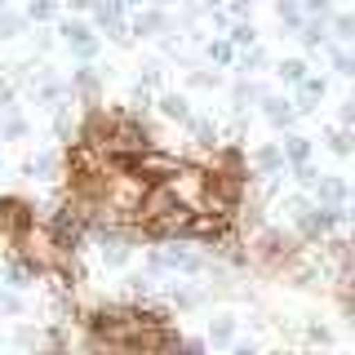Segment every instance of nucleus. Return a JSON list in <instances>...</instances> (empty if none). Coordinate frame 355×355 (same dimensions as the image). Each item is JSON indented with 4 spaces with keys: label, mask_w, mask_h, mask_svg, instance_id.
Masks as SVG:
<instances>
[{
    "label": "nucleus",
    "mask_w": 355,
    "mask_h": 355,
    "mask_svg": "<svg viewBox=\"0 0 355 355\" xmlns=\"http://www.w3.org/2000/svg\"><path fill=\"white\" fill-rule=\"evenodd\" d=\"M249 258L262 262L266 271H284L293 258H302V244H297V236H284V231H258Z\"/></svg>",
    "instance_id": "1"
},
{
    "label": "nucleus",
    "mask_w": 355,
    "mask_h": 355,
    "mask_svg": "<svg viewBox=\"0 0 355 355\" xmlns=\"http://www.w3.org/2000/svg\"><path fill=\"white\" fill-rule=\"evenodd\" d=\"M27 227H36V209L27 196H0V240L14 244Z\"/></svg>",
    "instance_id": "2"
},
{
    "label": "nucleus",
    "mask_w": 355,
    "mask_h": 355,
    "mask_svg": "<svg viewBox=\"0 0 355 355\" xmlns=\"http://www.w3.org/2000/svg\"><path fill=\"white\" fill-rule=\"evenodd\" d=\"M58 36L71 44V53L80 62H89L98 53V36H94V27H89V22H76V18H67V22H58Z\"/></svg>",
    "instance_id": "3"
},
{
    "label": "nucleus",
    "mask_w": 355,
    "mask_h": 355,
    "mask_svg": "<svg viewBox=\"0 0 355 355\" xmlns=\"http://www.w3.org/2000/svg\"><path fill=\"white\" fill-rule=\"evenodd\" d=\"M293 89H297V103H293V111H297V116H311V111L324 103L329 80H324V76H311V71H306V76H302V80H297Z\"/></svg>",
    "instance_id": "4"
},
{
    "label": "nucleus",
    "mask_w": 355,
    "mask_h": 355,
    "mask_svg": "<svg viewBox=\"0 0 355 355\" xmlns=\"http://www.w3.org/2000/svg\"><path fill=\"white\" fill-rule=\"evenodd\" d=\"M67 89H71V94H80L85 103L94 107V103H98V94H103V76H98V67L80 62V67L71 71V85H67Z\"/></svg>",
    "instance_id": "5"
},
{
    "label": "nucleus",
    "mask_w": 355,
    "mask_h": 355,
    "mask_svg": "<svg viewBox=\"0 0 355 355\" xmlns=\"http://www.w3.org/2000/svg\"><path fill=\"white\" fill-rule=\"evenodd\" d=\"M311 191L320 196V205H347L351 187H347V178H342V173H320Z\"/></svg>",
    "instance_id": "6"
},
{
    "label": "nucleus",
    "mask_w": 355,
    "mask_h": 355,
    "mask_svg": "<svg viewBox=\"0 0 355 355\" xmlns=\"http://www.w3.org/2000/svg\"><path fill=\"white\" fill-rule=\"evenodd\" d=\"M258 103L266 107V125H271V129H288V125H293L297 111H293V103H288V98H280V94H262Z\"/></svg>",
    "instance_id": "7"
},
{
    "label": "nucleus",
    "mask_w": 355,
    "mask_h": 355,
    "mask_svg": "<svg viewBox=\"0 0 355 355\" xmlns=\"http://www.w3.org/2000/svg\"><path fill=\"white\" fill-rule=\"evenodd\" d=\"M129 31H133V36H155V31H169V14H164L160 5H151V9H142V14L129 22Z\"/></svg>",
    "instance_id": "8"
},
{
    "label": "nucleus",
    "mask_w": 355,
    "mask_h": 355,
    "mask_svg": "<svg viewBox=\"0 0 355 355\" xmlns=\"http://www.w3.org/2000/svg\"><path fill=\"white\" fill-rule=\"evenodd\" d=\"M253 164L262 169V178L288 173V164H284V155H280V142H266V147H258V151H253Z\"/></svg>",
    "instance_id": "9"
},
{
    "label": "nucleus",
    "mask_w": 355,
    "mask_h": 355,
    "mask_svg": "<svg viewBox=\"0 0 355 355\" xmlns=\"http://www.w3.org/2000/svg\"><path fill=\"white\" fill-rule=\"evenodd\" d=\"M155 111H160L164 120H178V125H182V120L191 116V103H187L182 94H160L155 98Z\"/></svg>",
    "instance_id": "10"
},
{
    "label": "nucleus",
    "mask_w": 355,
    "mask_h": 355,
    "mask_svg": "<svg viewBox=\"0 0 355 355\" xmlns=\"http://www.w3.org/2000/svg\"><path fill=\"white\" fill-rule=\"evenodd\" d=\"M182 125L191 129V138H196L205 151H214V147H218V125H214V120H205V116H187Z\"/></svg>",
    "instance_id": "11"
},
{
    "label": "nucleus",
    "mask_w": 355,
    "mask_h": 355,
    "mask_svg": "<svg viewBox=\"0 0 355 355\" xmlns=\"http://www.w3.org/2000/svg\"><path fill=\"white\" fill-rule=\"evenodd\" d=\"M27 116L14 107H5V120H0V142H18V138H27Z\"/></svg>",
    "instance_id": "12"
},
{
    "label": "nucleus",
    "mask_w": 355,
    "mask_h": 355,
    "mask_svg": "<svg viewBox=\"0 0 355 355\" xmlns=\"http://www.w3.org/2000/svg\"><path fill=\"white\" fill-rule=\"evenodd\" d=\"M297 40H302L306 49H320V44H329V27H324V18H302V27H297Z\"/></svg>",
    "instance_id": "13"
},
{
    "label": "nucleus",
    "mask_w": 355,
    "mask_h": 355,
    "mask_svg": "<svg viewBox=\"0 0 355 355\" xmlns=\"http://www.w3.org/2000/svg\"><path fill=\"white\" fill-rule=\"evenodd\" d=\"M262 94H266L262 85H253V80H236V89H231V107H236V116H244V111H249V103H258Z\"/></svg>",
    "instance_id": "14"
},
{
    "label": "nucleus",
    "mask_w": 355,
    "mask_h": 355,
    "mask_svg": "<svg viewBox=\"0 0 355 355\" xmlns=\"http://www.w3.org/2000/svg\"><path fill=\"white\" fill-rule=\"evenodd\" d=\"M280 155H284V164H302V160H311V138H302V133H288V138L280 142Z\"/></svg>",
    "instance_id": "15"
},
{
    "label": "nucleus",
    "mask_w": 355,
    "mask_h": 355,
    "mask_svg": "<svg viewBox=\"0 0 355 355\" xmlns=\"http://www.w3.org/2000/svg\"><path fill=\"white\" fill-rule=\"evenodd\" d=\"M0 275H5V284H9V288H31V280H36V271H31V266L22 262V258L5 262V271H0Z\"/></svg>",
    "instance_id": "16"
},
{
    "label": "nucleus",
    "mask_w": 355,
    "mask_h": 355,
    "mask_svg": "<svg viewBox=\"0 0 355 355\" xmlns=\"http://www.w3.org/2000/svg\"><path fill=\"white\" fill-rule=\"evenodd\" d=\"M209 342H214V347H231V342H236V320H231V315H214V320H209Z\"/></svg>",
    "instance_id": "17"
},
{
    "label": "nucleus",
    "mask_w": 355,
    "mask_h": 355,
    "mask_svg": "<svg viewBox=\"0 0 355 355\" xmlns=\"http://www.w3.org/2000/svg\"><path fill=\"white\" fill-rule=\"evenodd\" d=\"M27 31V14H14V9H0V40H14V36H22Z\"/></svg>",
    "instance_id": "18"
},
{
    "label": "nucleus",
    "mask_w": 355,
    "mask_h": 355,
    "mask_svg": "<svg viewBox=\"0 0 355 355\" xmlns=\"http://www.w3.org/2000/svg\"><path fill=\"white\" fill-rule=\"evenodd\" d=\"M27 173L31 178H44V182H49V178H58V155H53V151H40L36 160H27Z\"/></svg>",
    "instance_id": "19"
},
{
    "label": "nucleus",
    "mask_w": 355,
    "mask_h": 355,
    "mask_svg": "<svg viewBox=\"0 0 355 355\" xmlns=\"http://www.w3.org/2000/svg\"><path fill=\"white\" fill-rule=\"evenodd\" d=\"M275 18H280L288 31H297L306 14H302V5H297V0H275Z\"/></svg>",
    "instance_id": "20"
},
{
    "label": "nucleus",
    "mask_w": 355,
    "mask_h": 355,
    "mask_svg": "<svg viewBox=\"0 0 355 355\" xmlns=\"http://www.w3.org/2000/svg\"><path fill=\"white\" fill-rule=\"evenodd\" d=\"M22 14H27V22H53L58 18V0H31Z\"/></svg>",
    "instance_id": "21"
},
{
    "label": "nucleus",
    "mask_w": 355,
    "mask_h": 355,
    "mask_svg": "<svg viewBox=\"0 0 355 355\" xmlns=\"http://www.w3.org/2000/svg\"><path fill=\"white\" fill-rule=\"evenodd\" d=\"M209 62L231 67V62H236V44H231L227 36H222V40H209Z\"/></svg>",
    "instance_id": "22"
},
{
    "label": "nucleus",
    "mask_w": 355,
    "mask_h": 355,
    "mask_svg": "<svg viewBox=\"0 0 355 355\" xmlns=\"http://www.w3.org/2000/svg\"><path fill=\"white\" fill-rule=\"evenodd\" d=\"M275 76H280L284 85H297V80L306 76V62H302V58H284L280 67H275Z\"/></svg>",
    "instance_id": "23"
},
{
    "label": "nucleus",
    "mask_w": 355,
    "mask_h": 355,
    "mask_svg": "<svg viewBox=\"0 0 355 355\" xmlns=\"http://www.w3.org/2000/svg\"><path fill=\"white\" fill-rule=\"evenodd\" d=\"M227 40L236 44V49H249V44L258 40V31H253V22H244V18H240L236 27H231V36H227Z\"/></svg>",
    "instance_id": "24"
},
{
    "label": "nucleus",
    "mask_w": 355,
    "mask_h": 355,
    "mask_svg": "<svg viewBox=\"0 0 355 355\" xmlns=\"http://www.w3.org/2000/svg\"><path fill=\"white\" fill-rule=\"evenodd\" d=\"M329 151H333V155H351V129H347V125L329 129Z\"/></svg>",
    "instance_id": "25"
},
{
    "label": "nucleus",
    "mask_w": 355,
    "mask_h": 355,
    "mask_svg": "<svg viewBox=\"0 0 355 355\" xmlns=\"http://www.w3.org/2000/svg\"><path fill=\"white\" fill-rule=\"evenodd\" d=\"M258 67H266V49L253 40L249 49H244V58H240V71H258Z\"/></svg>",
    "instance_id": "26"
},
{
    "label": "nucleus",
    "mask_w": 355,
    "mask_h": 355,
    "mask_svg": "<svg viewBox=\"0 0 355 355\" xmlns=\"http://www.w3.org/2000/svg\"><path fill=\"white\" fill-rule=\"evenodd\" d=\"M351 31H355V18H351V14H333V40L347 44V40H351Z\"/></svg>",
    "instance_id": "27"
},
{
    "label": "nucleus",
    "mask_w": 355,
    "mask_h": 355,
    "mask_svg": "<svg viewBox=\"0 0 355 355\" xmlns=\"http://www.w3.org/2000/svg\"><path fill=\"white\" fill-rule=\"evenodd\" d=\"M22 311V288H5L0 293V315H18Z\"/></svg>",
    "instance_id": "28"
},
{
    "label": "nucleus",
    "mask_w": 355,
    "mask_h": 355,
    "mask_svg": "<svg viewBox=\"0 0 355 355\" xmlns=\"http://www.w3.org/2000/svg\"><path fill=\"white\" fill-rule=\"evenodd\" d=\"M53 133L67 142V138H76V120L67 116V107H58V116H53Z\"/></svg>",
    "instance_id": "29"
},
{
    "label": "nucleus",
    "mask_w": 355,
    "mask_h": 355,
    "mask_svg": "<svg viewBox=\"0 0 355 355\" xmlns=\"http://www.w3.org/2000/svg\"><path fill=\"white\" fill-rule=\"evenodd\" d=\"M288 169H293V182H297V187H315V178H320L315 169H311V160H302V164H288Z\"/></svg>",
    "instance_id": "30"
},
{
    "label": "nucleus",
    "mask_w": 355,
    "mask_h": 355,
    "mask_svg": "<svg viewBox=\"0 0 355 355\" xmlns=\"http://www.w3.org/2000/svg\"><path fill=\"white\" fill-rule=\"evenodd\" d=\"M329 49H333V71H338L342 80H347V76H351V53L342 49V44H329Z\"/></svg>",
    "instance_id": "31"
},
{
    "label": "nucleus",
    "mask_w": 355,
    "mask_h": 355,
    "mask_svg": "<svg viewBox=\"0 0 355 355\" xmlns=\"http://www.w3.org/2000/svg\"><path fill=\"white\" fill-rule=\"evenodd\" d=\"M302 14H311V18H324V22H329V14H333V0H302Z\"/></svg>",
    "instance_id": "32"
},
{
    "label": "nucleus",
    "mask_w": 355,
    "mask_h": 355,
    "mask_svg": "<svg viewBox=\"0 0 355 355\" xmlns=\"http://www.w3.org/2000/svg\"><path fill=\"white\" fill-rule=\"evenodd\" d=\"M306 342H320V347H329L333 338H329V329H324V324H306Z\"/></svg>",
    "instance_id": "33"
},
{
    "label": "nucleus",
    "mask_w": 355,
    "mask_h": 355,
    "mask_svg": "<svg viewBox=\"0 0 355 355\" xmlns=\"http://www.w3.org/2000/svg\"><path fill=\"white\" fill-rule=\"evenodd\" d=\"M138 85H147V89H155V85H160V62L142 67V80H138Z\"/></svg>",
    "instance_id": "34"
},
{
    "label": "nucleus",
    "mask_w": 355,
    "mask_h": 355,
    "mask_svg": "<svg viewBox=\"0 0 355 355\" xmlns=\"http://www.w3.org/2000/svg\"><path fill=\"white\" fill-rule=\"evenodd\" d=\"M9 103H14V80H5V76H0V111H5Z\"/></svg>",
    "instance_id": "35"
},
{
    "label": "nucleus",
    "mask_w": 355,
    "mask_h": 355,
    "mask_svg": "<svg viewBox=\"0 0 355 355\" xmlns=\"http://www.w3.org/2000/svg\"><path fill=\"white\" fill-rule=\"evenodd\" d=\"M191 85L196 89H214V76H209V71H191Z\"/></svg>",
    "instance_id": "36"
},
{
    "label": "nucleus",
    "mask_w": 355,
    "mask_h": 355,
    "mask_svg": "<svg viewBox=\"0 0 355 355\" xmlns=\"http://www.w3.org/2000/svg\"><path fill=\"white\" fill-rule=\"evenodd\" d=\"M31 40H36V49H40V53H44V49H53V36H49V31H36Z\"/></svg>",
    "instance_id": "37"
},
{
    "label": "nucleus",
    "mask_w": 355,
    "mask_h": 355,
    "mask_svg": "<svg viewBox=\"0 0 355 355\" xmlns=\"http://www.w3.org/2000/svg\"><path fill=\"white\" fill-rule=\"evenodd\" d=\"M36 342H40V338H36L31 329H18V347H36Z\"/></svg>",
    "instance_id": "38"
},
{
    "label": "nucleus",
    "mask_w": 355,
    "mask_h": 355,
    "mask_svg": "<svg viewBox=\"0 0 355 355\" xmlns=\"http://www.w3.org/2000/svg\"><path fill=\"white\" fill-rule=\"evenodd\" d=\"M342 125H347V129L355 125V103H342Z\"/></svg>",
    "instance_id": "39"
},
{
    "label": "nucleus",
    "mask_w": 355,
    "mask_h": 355,
    "mask_svg": "<svg viewBox=\"0 0 355 355\" xmlns=\"http://www.w3.org/2000/svg\"><path fill=\"white\" fill-rule=\"evenodd\" d=\"M231 14L244 18V14H249V0H231Z\"/></svg>",
    "instance_id": "40"
},
{
    "label": "nucleus",
    "mask_w": 355,
    "mask_h": 355,
    "mask_svg": "<svg viewBox=\"0 0 355 355\" xmlns=\"http://www.w3.org/2000/svg\"><path fill=\"white\" fill-rule=\"evenodd\" d=\"M89 5H94V0H71V9H89Z\"/></svg>",
    "instance_id": "41"
},
{
    "label": "nucleus",
    "mask_w": 355,
    "mask_h": 355,
    "mask_svg": "<svg viewBox=\"0 0 355 355\" xmlns=\"http://www.w3.org/2000/svg\"><path fill=\"white\" fill-rule=\"evenodd\" d=\"M120 5H142V0H120Z\"/></svg>",
    "instance_id": "42"
},
{
    "label": "nucleus",
    "mask_w": 355,
    "mask_h": 355,
    "mask_svg": "<svg viewBox=\"0 0 355 355\" xmlns=\"http://www.w3.org/2000/svg\"><path fill=\"white\" fill-rule=\"evenodd\" d=\"M155 5H160V9H164V5H169V0H155Z\"/></svg>",
    "instance_id": "43"
},
{
    "label": "nucleus",
    "mask_w": 355,
    "mask_h": 355,
    "mask_svg": "<svg viewBox=\"0 0 355 355\" xmlns=\"http://www.w3.org/2000/svg\"><path fill=\"white\" fill-rule=\"evenodd\" d=\"M5 5H9V0H0V9H5Z\"/></svg>",
    "instance_id": "44"
}]
</instances>
